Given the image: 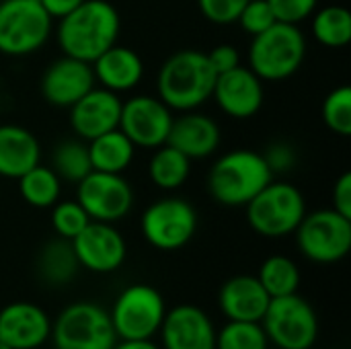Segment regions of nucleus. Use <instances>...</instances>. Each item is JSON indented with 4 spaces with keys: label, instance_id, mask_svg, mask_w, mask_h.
Listing matches in <instances>:
<instances>
[{
    "label": "nucleus",
    "instance_id": "1",
    "mask_svg": "<svg viewBox=\"0 0 351 349\" xmlns=\"http://www.w3.org/2000/svg\"><path fill=\"white\" fill-rule=\"evenodd\" d=\"M121 19L109 0H84L74 10L58 19V45L64 56L95 62L117 43Z\"/></svg>",
    "mask_w": 351,
    "mask_h": 349
},
{
    "label": "nucleus",
    "instance_id": "2",
    "mask_svg": "<svg viewBox=\"0 0 351 349\" xmlns=\"http://www.w3.org/2000/svg\"><path fill=\"white\" fill-rule=\"evenodd\" d=\"M216 76L206 51L179 49L171 53L158 70L156 97L171 111H193L212 99Z\"/></svg>",
    "mask_w": 351,
    "mask_h": 349
},
{
    "label": "nucleus",
    "instance_id": "3",
    "mask_svg": "<svg viewBox=\"0 0 351 349\" xmlns=\"http://www.w3.org/2000/svg\"><path fill=\"white\" fill-rule=\"evenodd\" d=\"M269 181L274 171L265 156L251 148H234L216 158L208 173V191L214 202L228 208L247 206Z\"/></svg>",
    "mask_w": 351,
    "mask_h": 349
},
{
    "label": "nucleus",
    "instance_id": "4",
    "mask_svg": "<svg viewBox=\"0 0 351 349\" xmlns=\"http://www.w3.org/2000/svg\"><path fill=\"white\" fill-rule=\"evenodd\" d=\"M249 68L269 82L294 76L306 60V37L298 25L276 21L269 29L253 35L247 51Z\"/></svg>",
    "mask_w": 351,
    "mask_h": 349
},
{
    "label": "nucleus",
    "instance_id": "5",
    "mask_svg": "<svg viewBox=\"0 0 351 349\" xmlns=\"http://www.w3.org/2000/svg\"><path fill=\"white\" fill-rule=\"evenodd\" d=\"M245 208L249 226L267 239L292 234L306 216L302 191L286 181H269Z\"/></svg>",
    "mask_w": 351,
    "mask_h": 349
},
{
    "label": "nucleus",
    "instance_id": "6",
    "mask_svg": "<svg viewBox=\"0 0 351 349\" xmlns=\"http://www.w3.org/2000/svg\"><path fill=\"white\" fill-rule=\"evenodd\" d=\"M53 31V19L39 0H0V53L31 56Z\"/></svg>",
    "mask_w": 351,
    "mask_h": 349
},
{
    "label": "nucleus",
    "instance_id": "7",
    "mask_svg": "<svg viewBox=\"0 0 351 349\" xmlns=\"http://www.w3.org/2000/svg\"><path fill=\"white\" fill-rule=\"evenodd\" d=\"M300 253L315 263H337L348 257L351 249V218L333 208L306 212L294 230Z\"/></svg>",
    "mask_w": 351,
    "mask_h": 349
},
{
    "label": "nucleus",
    "instance_id": "8",
    "mask_svg": "<svg viewBox=\"0 0 351 349\" xmlns=\"http://www.w3.org/2000/svg\"><path fill=\"white\" fill-rule=\"evenodd\" d=\"M261 323L267 339L280 349H311L319 335L317 313L298 294L271 298Z\"/></svg>",
    "mask_w": 351,
    "mask_h": 349
},
{
    "label": "nucleus",
    "instance_id": "9",
    "mask_svg": "<svg viewBox=\"0 0 351 349\" xmlns=\"http://www.w3.org/2000/svg\"><path fill=\"white\" fill-rule=\"evenodd\" d=\"M51 333L56 349H113L117 344L109 313L95 302L66 306Z\"/></svg>",
    "mask_w": 351,
    "mask_h": 349
},
{
    "label": "nucleus",
    "instance_id": "10",
    "mask_svg": "<svg viewBox=\"0 0 351 349\" xmlns=\"http://www.w3.org/2000/svg\"><path fill=\"white\" fill-rule=\"evenodd\" d=\"M146 243L158 251L185 247L197 230V212L183 197H160L152 202L140 220Z\"/></svg>",
    "mask_w": 351,
    "mask_h": 349
},
{
    "label": "nucleus",
    "instance_id": "11",
    "mask_svg": "<svg viewBox=\"0 0 351 349\" xmlns=\"http://www.w3.org/2000/svg\"><path fill=\"white\" fill-rule=\"evenodd\" d=\"M167 315L160 292L148 284L125 288L109 313L115 335L121 339H152Z\"/></svg>",
    "mask_w": 351,
    "mask_h": 349
},
{
    "label": "nucleus",
    "instance_id": "12",
    "mask_svg": "<svg viewBox=\"0 0 351 349\" xmlns=\"http://www.w3.org/2000/svg\"><path fill=\"white\" fill-rule=\"evenodd\" d=\"M76 202L95 222H117L134 206V189L121 173L90 171L76 183Z\"/></svg>",
    "mask_w": 351,
    "mask_h": 349
},
{
    "label": "nucleus",
    "instance_id": "13",
    "mask_svg": "<svg viewBox=\"0 0 351 349\" xmlns=\"http://www.w3.org/2000/svg\"><path fill=\"white\" fill-rule=\"evenodd\" d=\"M173 111L152 95H136L121 103L119 130L136 148H158L167 144Z\"/></svg>",
    "mask_w": 351,
    "mask_h": 349
},
{
    "label": "nucleus",
    "instance_id": "14",
    "mask_svg": "<svg viewBox=\"0 0 351 349\" xmlns=\"http://www.w3.org/2000/svg\"><path fill=\"white\" fill-rule=\"evenodd\" d=\"M70 243L78 265L95 274H109L119 269L128 255L125 239L109 222L90 220Z\"/></svg>",
    "mask_w": 351,
    "mask_h": 349
},
{
    "label": "nucleus",
    "instance_id": "15",
    "mask_svg": "<svg viewBox=\"0 0 351 349\" xmlns=\"http://www.w3.org/2000/svg\"><path fill=\"white\" fill-rule=\"evenodd\" d=\"M212 99L224 115L232 119H251L263 107V80L249 66L239 64L216 76Z\"/></svg>",
    "mask_w": 351,
    "mask_h": 349
},
{
    "label": "nucleus",
    "instance_id": "16",
    "mask_svg": "<svg viewBox=\"0 0 351 349\" xmlns=\"http://www.w3.org/2000/svg\"><path fill=\"white\" fill-rule=\"evenodd\" d=\"M93 86H97L93 66L88 62L70 56H62L53 60L45 68L39 80V91L43 101L60 109H70Z\"/></svg>",
    "mask_w": 351,
    "mask_h": 349
},
{
    "label": "nucleus",
    "instance_id": "17",
    "mask_svg": "<svg viewBox=\"0 0 351 349\" xmlns=\"http://www.w3.org/2000/svg\"><path fill=\"white\" fill-rule=\"evenodd\" d=\"M121 103L123 101L117 93L103 86H93L68 109L72 132L80 140L88 142L105 132L119 128Z\"/></svg>",
    "mask_w": 351,
    "mask_h": 349
},
{
    "label": "nucleus",
    "instance_id": "18",
    "mask_svg": "<svg viewBox=\"0 0 351 349\" xmlns=\"http://www.w3.org/2000/svg\"><path fill=\"white\" fill-rule=\"evenodd\" d=\"M165 349H216V331L210 317L193 306L179 304L160 325Z\"/></svg>",
    "mask_w": 351,
    "mask_h": 349
},
{
    "label": "nucleus",
    "instance_id": "19",
    "mask_svg": "<svg viewBox=\"0 0 351 349\" xmlns=\"http://www.w3.org/2000/svg\"><path fill=\"white\" fill-rule=\"evenodd\" d=\"M222 132L214 117L199 111H183V115L173 117L167 144L183 152L189 160H202L220 148Z\"/></svg>",
    "mask_w": 351,
    "mask_h": 349
},
{
    "label": "nucleus",
    "instance_id": "20",
    "mask_svg": "<svg viewBox=\"0 0 351 349\" xmlns=\"http://www.w3.org/2000/svg\"><path fill=\"white\" fill-rule=\"evenodd\" d=\"M51 335L47 315L31 302H12L0 311V341L12 349H35Z\"/></svg>",
    "mask_w": 351,
    "mask_h": 349
},
{
    "label": "nucleus",
    "instance_id": "21",
    "mask_svg": "<svg viewBox=\"0 0 351 349\" xmlns=\"http://www.w3.org/2000/svg\"><path fill=\"white\" fill-rule=\"evenodd\" d=\"M269 294L261 282L253 276H234L220 288L218 302L228 321L261 323L267 306Z\"/></svg>",
    "mask_w": 351,
    "mask_h": 349
},
{
    "label": "nucleus",
    "instance_id": "22",
    "mask_svg": "<svg viewBox=\"0 0 351 349\" xmlns=\"http://www.w3.org/2000/svg\"><path fill=\"white\" fill-rule=\"evenodd\" d=\"M95 80L113 93H128L134 91L142 78H144V62L128 45H111L107 51H103L95 62H90Z\"/></svg>",
    "mask_w": 351,
    "mask_h": 349
},
{
    "label": "nucleus",
    "instance_id": "23",
    "mask_svg": "<svg viewBox=\"0 0 351 349\" xmlns=\"http://www.w3.org/2000/svg\"><path fill=\"white\" fill-rule=\"evenodd\" d=\"M39 160L41 144L31 130L16 123L0 125V177L19 179Z\"/></svg>",
    "mask_w": 351,
    "mask_h": 349
},
{
    "label": "nucleus",
    "instance_id": "24",
    "mask_svg": "<svg viewBox=\"0 0 351 349\" xmlns=\"http://www.w3.org/2000/svg\"><path fill=\"white\" fill-rule=\"evenodd\" d=\"M86 144L93 171L101 173H123L132 165L136 154V146L119 128L105 132L88 140Z\"/></svg>",
    "mask_w": 351,
    "mask_h": 349
},
{
    "label": "nucleus",
    "instance_id": "25",
    "mask_svg": "<svg viewBox=\"0 0 351 349\" xmlns=\"http://www.w3.org/2000/svg\"><path fill=\"white\" fill-rule=\"evenodd\" d=\"M189 175H191V160L183 152H179L169 144L154 148L148 160V177L158 189L175 191L187 183Z\"/></svg>",
    "mask_w": 351,
    "mask_h": 349
},
{
    "label": "nucleus",
    "instance_id": "26",
    "mask_svg": "<svg viewBox=\"0 0 351 349\" xmlns=\"http://www.w3.org/2000/svg\"><path fill=\"white\" fill-rule=\"evenodd\" d=\"M311 33L325 47H346L351 41V12L341 4L317 8L311 14Z\"/></svg>",
    "mask_w": 351,
    "mask_h": 349
},
{
    "label": "nucleus",
    "instance_id": "27",
    "mask_svg": "<svg viewBox=\"0 0 351 349\" xmlns=\"http://www.w3.org/2000/svg\"><path fill=\"white\" fill-rule=\"evenodd\" d=\"M16 181H19L21 197L33 208L45 210V208H51L60 200L62 181L53 173L51 167H43L39 163L33 169H29L25 175H21Z\"/></svg>",
    "mask_w": 351,
    "mask_h": 349
},
{
    "label": "nucleus",
    "instance_id": "28",
    "mask_svg": "<svg viewBox=\"0 0 351 349\" xmlns=\"http://www.w3.org/2000/svg\"><path fill=\"white\" fill-rule=\"evenodd\" d=\"M37 267H39V276L49 282V284H66L70 282L76 272H78V259L74 255L72 243L66 239H53L49 241L37 259Z\"/></svg>",
    "mask_w": 351,
    "mask_h": 349
},
{
    "label": "nucleus",
    "instance_id": "29",
    "mask_svg": "<svg viewBox=\"0 0 351 349\" xmlns=\"http://www.w3.org/2000/svg\"><path fill=\"white\" fill-rule=\"evenodd\" d=\"M49 167L60 177V181L76 185L93 171L90 156H88V144L80 138L62 140L51 152Z\"/></svg>",
    "mask_w": 351,
    "mask_h": 349
},
{
    "label": "nucleus",
    "instance_id": "30",
    "mask_svg": "<svg viewBox=\"0 0 351 349\" xmlns=\"http://www.w3.org/2000/svg\"><path fill=\"white\" fill-rule=\"evenodd\" d=\"M257 280L269 294V298L296 294L300 286V272L298 265L284 255H271L261 263Z\"/></svg>",
    "mask_w": 351,
    "mask_h": 349
},
{
    "label": "nucleus",
    "instance_id": "31",
    "mask_svg": "<svg viewBox=\"0 0 351 349\" xmlns=\"http://www.w3.org/2000/svg\"><path fill=\"white\" fill-rule=\"evenodd\" d=\"M267 335L259 323L230 321L216 335V349H267Z\"/></svg>",
    "mask_w": 351,
    "mask_h": 349
},
{
    "label": "nucleus",
    "instance_id": "32",
    "mask_svg": "<svg viewBox=\"0 0 351 349\" xmlns=\"http://www.w3.org/2000/svg\"><path fill=\"white\" fill-rule=\"evenodd\" d=\"M323 121L333 134L343 138L351 136V88L348 84L333 88L325 97Z\"/></svg>",
    "mask_w": 351,
    "mask_h": 349
},
{
    "label": "nucleus",
    "instance_id": "33",
    "mask_svg": "<svg viewBox=\"0 0 351 349\" xmlns=\"http://www.w3.org/2000/svg\"><path fill=\"white\" fill-rule=\"evenodd\" d=\"M90 222L88 214L76 200L56 202L51 206V226L60 239L72 241L82 232V228Z\"/></svg>",
    "mask_w": 351,
    "mask_h": 349
},
{
    "label": "nucleus",
    "instance_id": "34",
    "mask_svg": "<svg viewBox=\"0 0 351 349\" xmlns=\"http://www.w3.org/2000/svg\"><path fill=\"white\" fill-rule=\"evenodd\" d=\"M237 23L241 25V29L245 33H249L253 37V35H259L265 29H269L276 23V16H274V10L267 0H249L243 6Z\"/></svg>",
    "mask_w": 351,
    "mask_h": 349
},
{
    "label": "nucleus",
    "instance_id": "35",
    "mask_svg": "<svg viewBox=\"0 0 351 349\" xmlns=\"http://www.w3.org/2000/svg\"><path fill=\"white\" fill-rule=\"evenodd\" d=\"M276 21L288 25H300L319 8V0H267Z\"/></svg>",
    "mask_w": 351,
    "mask_h": 349
},
{
    "label": "nucleus",
    "instance_id": "36",
    "mask_svg": "<svg viewBox=\"0 0 351 349\" xmlns=\"http://www.w3.org/2000/svg\"><path fill=\"white\" fill-rule=\"evenodd\" d=\"M249 0H197L199 12L214 25H234Z\"/></svg>",
    "mask_w": 351,
    "mask_h": 349
},
{
    "label": "nucleus",
    "instance_id": "37",
    "mask_svg": "<svg viewBox=\"0 0 351 349\" xmlns=\"http://www.w3.org/2000/svg\"><path fill=\"white\" fill-rule=\"evenodd\" d=\"M206 56H208V62H210V66L214 68L216 74L228 72V70H232V68H237L241 64V53L230 43H220L216 47H212L210 51H206Z\"/></svg>",
    "mask_w": 351,
    "mask_h": 349
},
{
    "label": "nucleus",
    "instance_id": "38",
    "mask_svg": "<svg viewBox=\"0 0 351 349\" xmlns=\"http://www.w3.org/2000/svg\"><path fill=\"white\" fill-rule=\"evenodd\" d=\"M265 156V160H267V165H269V169L274 171V175L276 173H280V171H288V169H292V165L296 163V154H294V150L288 146V144H274V146H269L267 148V152L263 154Z\"/></svg>",
    "mask_w": 351,
    "mask_h": 349
},
{
    "label": "nucleus",
    "instance_id": "39",
    "mask_svg": "<svg viewBox=\"0 0 351 349\" xmlns=\"http://www.w3.org/2000/svg\"><path fill=\"white\" fill-rule=\"evenodd\" d=\"M333 210L351 218V173L346 171L333 185Z\"/></svg>",
    "mask_w": 351,
    "mask_h": 349
},
{
    "label": "nucleus",
    "instance_id": "40",
    "mask_svg": "<svg viewBox=\"0 0 351 349\" xmlns=\"http://www.w3.org/2000/svg\"><path fill=\"white\" fill-rule=\"evenodd\" d=\"M39 2L51 19H62L64 14L74 10L78 4H82L84 0H39Z\"/></svg>",
    "mask_w": 351,
    "mask_h": 349
},
{
    "label": "nucleus",
    "instance_id": "41",
    "mask_svg": "<svg viewBox=\"0 0 351 349\" xmlns=\"http://www.w3.org/2000/svg\"><path fill=\"white\" fill-rule=\"evenodd\" d=\"M113 349H158L150 339H121Z\"/></svg>",
    "mask_w": 351,
    "mask_h": 349
},
{
    "label": "nucleus",
    "instance_id": "42",
    "mask_svg": "<svg viewBox=\"0 0 351 349\" xmlns=\"http://www.w3.org/2000/svg\"><path fill=\"white\" fill-rule=\"evenodd\" d=\"M0 349H12V348H8L6 344H2V341H0Z\"/></svg>",
    "mask_w": 351,
    "mask_h": 349
}]
</instances>
